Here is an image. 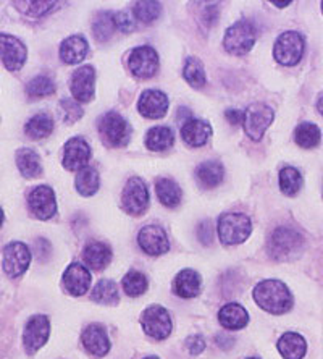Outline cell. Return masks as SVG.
Wrapping results in <instances>:
<instances>
[{
	"label": "cell",
	"mask_w": 323,
	"mask_h": 359,
	"mask_svg": "<svg viewBox=\"0 0 323 359\" xmlns=\"http://www.w3.org/2000/svg\"><path fill=\"white\" fill-rule=\"evenodd\" d=\"M254 301L270 314H284L293 308V294L282 280H262L252 292Z\"/></svg>",
	"instance_id": "cell-1"
},
{
	"label": "cell",
	"mask_w": 323,
	"mask_h": 359,
	"mask_svg": "<svg viewBox=\"0 0 323 359\" xmlns=\"http://www.w3.org/2000/svg\"><path fill=\"white\" fill-rule=\"evenodd\" d=\"M304 248V236L291 226H280L270 235L267 251L275 261H288L298 256Z\"/></svg>",
	"instance_id": "cell-2"
},
{
	"label": "cell",
	"mask_w": 323,
	"mask_h": 359,
	"mask_svg": "<svg viewBox=\"0 0 323 359\" xmlns=\"http://www.w3.org/2000/svg\"><path fill=\"white\" fill-rule=\"evenodd\" d=\"M257 39V28L252 21L241 20L226 29L224 46L233 55H245L252 49Z\"/></svg>",
	"instance_id": "cell-3"
},
{
	"label": "cell",
	"mask_w": 323,
	"mask_h": 359,
	"mask_svg": "<svg viewBox=\"0 0 323 359\" xmlns=\"http://www.w3.org/2000/svg\"><path fill=\"white\" fill-rule=\"evenodd\" d=\"M305 41L303 34H299L298 31H286V33L280 34V38L275 42L273 57L280 65L294 67L303 59Z\"/></svg>",
	"instance_id": "cell-4"
},
{
	"label": "cell",
	"mask_w": 323,
	"mask_h": 359,
	"mask_svg": "<svg viewBox=\"0 0 323 359\" xmlns=\"http://www.w3.org/2000/svg\"><path fill=\"white\" fill-rule=\"evenodd\" d=\"M99 133L109 147H123L131 138V126L118 112H107L99 120Z\"/></svg>",
	"instance_id": "cell-5"
},
{
	"label": "cell",
	"mask_w": 323,
	"mask_h": 359,
	"mask_svg": "<svg viewBox=\"0 0 323 359\" xmlns=\"http://www.w3.org/2000/svg\"><path fill=\"white\" fill-rule=\"evenodd\" d=\"M219 236L225 245H240L252 233V222L245 214H225L219 220Z\"/></svg>",
	"instance_id": "cell-6"
},
{
	"label": "cell",
	"mask_w": 323,
	"mask_h": 359,
	"mask_svg": "<svg viewBox=\"0 0 323 359\" xmlns=\"http://www.w3.org/2000/svg\"><path fill=\"white\" fill-rule=\"evenodd\" d=\"M275 118V112L272 107H268L267 104L263 102H256L249 105L245 112V131L249 138L254 141H261L266 135V131Z\"/></svg>",
	"instance_id": "cell-7"
},
{
	"label": "cell",
	"mask_w": 323,
	"mask_h": 359,
	"mask_svg": "<svg viewBox=\"0 0 323 359\" xmlns=\"http://www.w3.org/2000/svg\"><path fill=\"white\" fill-rule=\"evenodd\" d=\"M149 189L146 183L139 177H131L128 183L125 184L123 193H121V203H123L125 212L130 215H142L149 208Z\"/></svg>",
	"instance_id": "cell-8"
},
{
	"label": "cell",
	"mask_w": 323,
	"mask_h": 359,
	"mask_svg": "<svg viewBox=\"0 0 323 359\" xmlns=\"http://www.w3.org/2000/svg\"><path fill=\"white\" fill-rule=\"evenodd\" d=\"M142 329L149 337L156 340H165L173 330V322L165 308L152 304L141 316Z\"/></svg>",
	"instance_id": "cell-9"
},
{
	"label": "cell",
	"mask_w": 323,
	"mask_h": 359,
	"mask_svg": "<svg viewBox=\"0 0 323 359\" xmlns=\"http://www.w3.org/2000/svg\"><path fill=\"white\" fill-rule=\"evenodd\" d=\"M31 264L29 248L21 241H12L4 248L2 267L10 278H17L28 271Z\"/></svg>",
	"instance_id": "cell-10"
},
{
	"label": "cell",
	"mask_w": 323,
	"mask_h": 359,
	"mask_svg": "<svg viewBox=\"0 0 323 359\" xmlns=\"http://www.w3.org/2000/svg\"><path fill=\"white\" fill-rule=\"evenodd\" d=\"M50 335V320L47 316H33L26 322L23 332V345L28 355H34L46 345Z\"/></svg>",
	"instance_id": "cell-11"
},
{
	"label": "cell",
	"mask_w": 323,
	"mask_h": 359,
	"mask_svg": "<svg viewBox=\"0 0 323 359\" xmlns=\"http://www.w3.org/2000/svg\"><path fill=\"white\" fill-rule=\"evenodd\" d=\"M26 57H28V50L23 41L12 34L0 33V63L8 72H20L25 65Z\"/></svg>",
	"instance_id": "cell-12"
},
{
	"label": "cell",
	"mask_w": 323,
	"mask_h": 359,
	"mask_svg": "<svg viewBox=\"0 0 323 359\" xmlns=\"http://www.w3.org/2000/svg\"><path fill=\"white\" fill-rule=\"evenodd\" d=\"M28 205L36 219L50 220L57 214V199L55 193L50 187L41 184L29 191Z\"/></svg>",
	"instance_id": "cell-13"
},
{
	"label": "cell",
	"mask_w": 323,
	"mask_h": 359,
	"mask_svg": "<svg viewBox=\"0 0 323 359\" xmlns=\"http://www.w3.org/2000/svg\"><path fill=\"white\" fill-rule=\"evenodd\" d=\"M130 70L141 80L152 78L158 70V55L149 46H141L131 50L128 59Z\"/></svg>",
	"instance_id": "cell-14"
},
{
	"label": "cell",
	"mask_w": 323,
	"mask_h": 359,
	"mask_svg": "<svg viewBox=\"0 0 323 359\" xmlns=\"http://www.w3.org/2000/svg\"><path fill=\"white\" fill-rule=\"evenodd\" d=\"M89 159H91V147L81 136H75L65 142L62 163L67 170H83L88 167Z\"/></svg>",
	"instance_id": "cell-15"
},
{
	"label": "cell",
	"mask_w": 323,
	"mask_h": 359,
	"mask_svg": "<svg viewBox=\"0 0 323 359\" xmlns=\"http://www.w3.org/2000/svg\"><path fill=\"white\" fill-rule=\"evenodd\" d=\"M137 243H139L141 250L149 256H162L170 250L165 230L158 225L144 226L137 235Z\"/></svg>",
	"instance_id": "cell-16"
},
{
	"label": "cell",
	"mask_w": 323,
	"mask_h": 359,
	"mask_svg": "<svg viewBox=\"0 0 323 359\" xmlns=\"http://www.w3.org/2000/svg\"><path fill=\"white\" fill-rule=\"evenodd\" d=\"M95 70L91 65H84L73 73L70 89L78 102H91L95 94Z\"/></svg>",
	"instance_id": "cell-17"
},
{
	"label": "cell",
	"mask_w": 323,
	"mask_h": 359,
	"mask_svg": "<svg viewBox=\"0 0 323 359\" xmlns=\"http://www.w3.org/2000/svg\"><path fill=\"white\" fill-rule=\"evenodd\" d=\"M137 110L146 118L157 120L165 117L168 110L167 94L157 91V89H147V91L141 94L139 102H137Z\"/></svg>",
	"instance_id": "cell-18"
},
{
	"label": "cell",
	"mask_w": 323,
	"mask_h": 359,
	"mask_svg": "<svg viewBox=\"0 0 323 359\" xmlns=\"http://www.w3.org/2000/svg\"><path fill=\"white\" fill-rule=\"evenodd\" d=\"M91 282V272L83 264L73 262L67 267L65 273H63V287L73 297H81V294L88 293Z\"/></svg>",
	"instance_id": "cell-19"
},
{
	"label": "cell",
	"mask_w": 323,
	"mask_h": 359,
	"mask_svg": "<svg viewBox=\"0 0 323 359\" xmlns=\"http://www.w3.org/2000/svg\"><path fill=\"white\" fill-rule=\"evenodd\" d=\"M83 345L95 358H102L110 351V340L102 325L91 324L83 332Z\"/></svg>",
	"instance_id": "cell-20"
},
{
	"label": "cell",
	"mask_w": 323,
	"mask_h": 359,
	"mask_svg": "<svg viewBox=\"0 0 323 359\" xmlns=\"http://www.w3.org/2000/svg\"><path fill=\"white\" fill-rule=\"evenodd\" d=\"M181 136L186 144L193 147H200L209 141L212 136V126L209 121L200 118H191L183 123Z\"/></svg>",
	"instance_id": "cell-21"
},
{
	"label": "cell",
	"mask_w": 323,
	"mask_h": 359,
	"mask_svg": "<svg viewBox=\"0 0 323 359\" xmlns=\"http://www.w3.org/2000/svg\"><path fill=\"white\" fill-rule=\"evenodd\" d=\"M200 285H202V278L198 272L193 269H183L173 280V292L179 298H194L200 292Z\"/></svg>",
	"instance_id": "cell-22"
},
{
	"label": "cell",
	"mask_w": 323,
	"mask_h": 359,
	"mask_svg": "<svg viewBox=\"0 0 323 359\" xmlns=\"http://www.w3.org/2000/svg\"><path fill=\"white\" fill-rule=\"evenodd\" d=\"M84 264L92 271H104L112 261V250L102 241H91L83 251Z\"/></svg>",
	"instance_id": "cell-23"
},
{
	"label": "cell",
	"mask_w": 323,
	"mask_h": 359,
	"mask_svg": "<svg viewBox=\"0 0 323 359\" xmlns=\"http://www.w3.org/2000/svg\"><path fill=\"white\" fill-rule=\"evenodd\" d=\"M88 50L89 44L83 36H70L60 44V59L67 65H75L86 59Z\"/></svg>",
	"instance_id": "cell-24"
},
{
	"label": "cell",
	"mask_w": 323,
	"mask_h": 359,
	"mask_svg": "<svg viewBox=\"0 0 323 359\" xmlns=\"http://www.w3.org/2000/svg\"><path fill=\"white\" fill-rule=\"evenodd\" d=\"M225 177V168L220 162L217 161H207L195 168V180L200 187L205 189L217 188L224 182Z\"/></svg>",
	"instance_id": "cell-25"
},
{
	"label": "cell",
	"mask_w": 323,
	"mask_h": 359,
	"mask_svg": "<svg viewBox=\"0 0 323 359\" xmlns=\"http://www.w3.org/2000/svg\"><path fill=\"white\" fill-rule=\"evenodd\" d=\"M278 351L284 359H303L307 353V341L303 335L286 332L278 340Z\"/></svg>",
	"instance_id": "cell-26"
},
{
	"label": "cell",
	"mask_w": 323,
	"mask_h": 359,
	"mask_svg": "<svg viewBox=\"0 0 323 359\" xmlns=\"http://www.w3.org/2000/svg\"><path fill=\"white\" fill-rule=\"evenodd\" d=\"M220 324L225 327L226 330H240L245 329L249 322L247 311L238 303L225 304L219 313Z\"/></svg>",
	"instance_id": "cell-27"
},
{
	"label": "cell",
	"mask_w": 323,
	"mask_h": 359,
	"mask_svg": "<svg viewBox=\"0 0 323 359\" xmlns=\"http://www.w3.org/2000/svg\"><path fill=\"white\" fill-rule=\"evenodd\" d=\"M17 165L25 178H38L42 173L41 157L29 147H23L17 152Z\"/></svg>",
	"instance_id": "cell-28"
},
{
	"label": "cell",
	"mask_w": 323,
	"mask_h": 359,
	"mask_svg": "<svg viewBox=\"0 0 323 359\" xmlns=\"http://www.w3.org/2000/svg\"><path fill=\"white\" fill-rule=\"evenodd\" d=\"M174 142V133L168 126H156L146 135V146L149 151L160 152L170 149Z\"/></svg>",
	"instance_id": "cell-29"
},
{
	"label": "cell",
	"mask_w": 323,
	"mask_h": 359,
	"mask_svg": "<svg viewBox=\"0 0 323 359\" xmlns=\"http://www.w3.org/2000/svg\"><path fill=\"white\" fill-rule=\"evenodd\" d=\"M157 196L160 199V203L167 208H177L181 203V188L177 182H173L170 178H160L156 184Z\"/></svg>",
	"instance_id": "cell-30"
},
{
	"label": "cell",
	"mask_w": 323,
	"mask_h": 359,
	"mask_svg": "<svg viewBox=\"0 0 323 359\" xmlns=\"http://www.w3.org/2000/svg\"><path fill=\"white\" fill-rule=\"evenodd\" d=\"M54 131V121L47 114H38L25 125V133L31 140H44Z\"/></svg>",
	"instance_id": "cell-31"
},
{
	"label": "cell",
	"mask_w": 323,
	"mask_h": 359,
	"mask_svg": "<svg viewBox=\"0 0 323 359\" xmlns=\"http://www.w3.org/2000/svg\"><path fill=\"white\" fill-rule=\"evenodd\" d=\"M320 128L315 123H310V121L301 123L294 131L296 144L304 147V149H314V147L320 144Z\"/></svg>",
	"instance_id": "cell-32"
},
{
	"label": "cell",
	"mask_w": 323,
	"mask_h": 359,
	"mask_svg": "<svg viewBox=\"0 0 323 359\" xmlns=\"http://www.w3.org/2000/svg\"><path fill=\"white\" fill-rule=\"evenodd\" d=\"M75 187L81 196H92V194L97 193V189L100 187V178L97 170H95L94 167H86L83 168V170H79L76 175Z\"/></svg>",
	"instance_id": "cell-33"
},
{
	"label": "cell",
	"mask_w": 323,
	"mask_h": 359,
	"mask_svg": "<svg viewBox=\"0 0 323 359\" xmlns=\"http://www.w3.org/2000/svg\"><path fill=\"white\" fill-rule=\"evenodd\" d=\"M303 175L298 168L294 167H284L280 172V189L286 196H296L303 188Z\"/></svg>",
	"instance_id": "cell-34"
},
{
	"label": "cell",
	"mask_w": 323,
	"mask_h": 359,
	"mask_svg": "<svg viewBox=\"0 0 323 359\" xmlns=\"http://www.w3.org/2000/svg\"><path fill=\"white\" fill-rule=\"evenodd\" d=\"M91 298L99 304H116L120 298L116 283L114 280H107V278L100 280V282L94 287Z\"/></svg>",
	"instance_id": "cell-35"
},
{
	"label": "cell",
	"mask_w": 323,
	"mask_h": 359,
	"mask_svg": "<svg viewBox=\"0 0 323 359\" xmlns=\"http://www.w3.org/2000/svg\"><path fill=\"white\" fill-rule=\"evenodd\" d=\"M183 76H184V80L188 81L189 86H193L195 89L202 88L205 84L204 63L199 59H195V57H188L186 63H184Z\"/></svg>",
	"instance_id": "cell-36"
},
{
	"label": "cell",
	"mask_w": 323,
	"mask_h": 359,
	"mask_svg": "<svg viewBox=\"0 0 323 359\" xmlns=\"http://www.w3.org/2000/svg\"><path fill=\"white\" fill-rule=\"evenodd\" d=\"M123 292L131 298L141 297L147 292V287H149V282H147V277L144 273L131 271L123 277Z\"/></svg>",
	"instance_id": "cell-37"
},
{
	"label": "cell",
	"mask_w": 323,
	"mask_h": 359,
	"mask_svg": "<svg viewBox=\"0 0 323 359\" xmlns=\"http://www.w3.org/2000/svg\"><path fill=\"white\" fill-rule=\"evenodd\" d=\"M115 28L116 26H115L114 15L109 12H100L92 25L94 38L99 42H107L110 38H112Z\"/></svg>",
	"instance_id": "cell-38"
},
{
	"label": "cell",
	"mask_w": 323,
	"mask_h": 359,
	"mask_svg": "<svg viewBox=\"0 0 323 359\" xmlns=\"http://www.w3.org/2000/svg\"><path fill=\"white\" fill-rule=\"evenodd\" d=\"M55 93V83L49 76H36L26 86V94L31 99H41L52 96Z\"/></svg>",
	"instance_id": "cell-39"
},
{
	"label": "cell",
	"mask_w": 323,
	"mask_h": 359,
	"mask_svg": "<svg viewBox=\"0 0 323 359\" xmlns=\"http://www.w3.org/2000/svg\"><path fill=\"white\" fill-rule=\"evenodd\" d=\"M20 12L28 15V17H44V15L54 12L57 7V2H44V0H20V2H15Z\"/></svg>",
	"instance_id": "cell-40"
},
{
	"label": "cell",
	"mask_w": 323,
	"mask_h": 359,
	"mask_svg": "<svg viewBox=\"0 0 323 359\" xmlns=\"http://www.w3.org/2000/svg\"><path fill=\"white\" fill-rule=\"evenodd\" d=\"M135 18L144 25H151L162 13V5L158 2H137L133 8Z\"/></svg>",
	"instance_id": "cell-41"
},
{
	"label": "cell",
	"mask_w": 323,
	"mask_h": 359,
	"mask_svg": "<svg viewBox=\"0 0 323 359\" xmlns=\"http://www.w3.org/2000/svg\"><path fill=\"white\" fill-rule=\"evenodd\" d=\"M60 109H62L63 120H65L67 123H75V121H78L84 115V110L81 105L75 102L73 99H63L60 102Z\"/></svg>",
	"instance_id": "cell-42"
},
{
	"label": "cell",
	"mask_w": 323,
	"mask_h": 359,
	"mask_svg": "<svg viewBox=\"0 0 323 359\" xmlns=\"http://www.w3.org/2000/svg\"><path fill=\"white\" fill-rule=\"evenodd\" d=\"M198 236H199V240H200V243H202V245H205V246L212 245V241H214V225H212V222L205 220L199 225Z\"/></svg>",
	"instance_id": "cell-43"
},
{
	"label": "cell",
	"mask_w": 323,
	"mask_h": 359,
	"mask_svg": "<svg viewBox=\"0 0 323 359\" xmlns=\"http://www.w3.org/2000/svg\"><path fill=\"white\" fill-rule=\"evenodd\" d=\"M114 20H115L116 28H118L120 31H123V33H131V31L135 29V23L131 21V18L125 12L115 13Z\"/></svg>",
	"instance_id": "cell-44"
},
{
	"label": "cell",
	"mask_w": 323,
	"mask_h": 359,
	"mask_svg": "<svg viewBox=\"0 0 323 359\" xmlns=\"http://www.w3.org/2000/svg\"><path fill=\"white\" fill-rule=\"evenodd\" d=\"M186 345H188V350H189L191 355H194V356L200 355V353L205 350V340L200 335L189 337Z\"/></svg>",
	"instance_id": "cell-45"
},
{
	"label": "cell",
	"mask_w": 323,
	"mask_h": 359,
	"mask_svg": "<svg viewBox=\"0 0 323 359\" xmlns=\"http://www.w3.org/2000/svg\"><path fill=\"white\" fill-rule=\"evenodd\" d=\"M225 118L230 121L231 125H241L245 121V112L238 109H230L225 112Z\"/></svg>",
	"instance_id": "cell-46"
},
{
	"label": "cell",
	"mask_w": 323,
	"mask_h": 359,
	"mask_svg": "<svg viewBox=\"0 0 323 359\" xmlns=\"http://www.w3.org/2000/svg\"><path fill=\"white\" fill-rule=\"evenodd\" d=\"M217 343H219L220 348H224V350H226V348H231V345H233V343H235V340H233L230 335L221 334V335L217 337Z\"/></svg>",
	"instance_id": "cell-47"
},
{
	"label": "cell",
	"mask_w": 323,
	"mask_h": 359,
	"mask_svg": "<svg viewBox=\"0 0 323 359\" xmlns=\"http://www.w3.org/2000/svg\"><path fill=\"white\" fill-rule=\"evenodd\" d=\"M317 110H319L320 115L323 117V94L319 99H317Z\"/></svg>",
	"instance_id": "cell-48"
},
{
	"label": "cell",
	"mask_w": 323,
	"mask_h": 359,
	"mask_svg": "<svg viewBox=\"0 0 323 359\" xmlns=\"http://www.w3.org/2000/svg\"><path fill=\"white\" fill-rule=\"evenodd\" d=\"M275 7H288V5H291V2H273Z\"/></svg>",
	"instance_id": "cell-49"
},
{
	"label": "cell",
	"mask_w": 323,
	"mask_h": 359,
	"mask_svg": "<svg viewBox=\"0 0 323 359\" xmlns=\"http://www.w3.org/2000/svg\"><path fill=\"white\" fill-rule=\"evenodd\" d=\"M2 224H4V210L0 209V226H2Z\"/></svg>",
	"instance_id": "cell-50"
},
{
	"label": "cell",
	"mask_w": 323,
	"mask_h": 359,
	"mask_svg": "<svg viewBox=\"0 0 323 359\" xmlns=\"http://www.w3.org/2000/svg\"><path fill=\"white\" fill-rule=\"evenodd\" d=\"M144 359H158L157 356H149V358H144Z\"/></svg>",
	"instance_id": "cell-51"
},
{
	"label": "cell",
	"mask_w": 323,
	"mask_h": 359,
	"mask_svg": "<svg viewBox=\"0 0 323 359\" xmlns=\"http://www.w3.org/2000/svg\"><path fill=\"white\" fill-rule=\"evenodd\" d=\"M246 359H261V358H246Z\"/></svg>",
	"instance_id": "cell-52"
},
{
	"label": "cell",
	"mask_w": 323,
	"mask_h": 359,
	"mask_svg": "<svg viewBox=\"0 0 323 359\" xmlns=\"http://www.w3.org/2000/svg\"><path fill=\"white\" fill-rule=\"evenodd\" d=\"M322 12H323V2H322Z\"/></svg>",
	"instance_id": "cell-53"
}]
</instances>
